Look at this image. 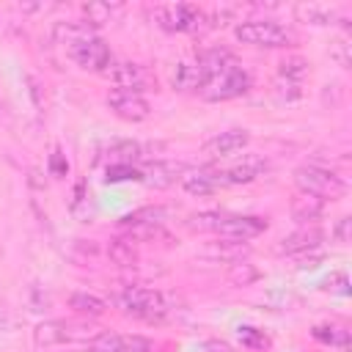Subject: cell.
I'll list each match as a JSON object with an SVG mask.
<instances>
[{
    "mask_svg": "<svg viewBox=\"0 0 352 352\" xmlns=\"http://www.w3.org/2000/svg\"><path fill=\"white\" fill-rule=\"evenodd\" d=\"M195 63H198V69H201V74H204L198 94H201L206 102H228V99L242 96V94L250 88V74H248V72L239 66V60H236L228 50H223V47L204 50Z\"/></svg>",
    "mask_w": 352,
    "mask_h": 352,
    "instance_id": "cell-1",
    "label": "cell"
},
{
    "mask_svg": "<svg viewBox=\"0 0 352 352\" xmlns=\"http://www.w3.org/2000/svg\"><path fill=\"white\" fill-rule=\"evenodd\" d=\"M124 314L140 319V322H162L168 316V302L157 289L146 286H126L118 297Z\"/></svg>",
    "mask_w": 352,
    "mask_h": 352,
    "instance_id": "cell-2",
    "label": "cell"
},
{
    "mask_svg": "<svg viewBox=\"0 0 352 352\" xmlns=\"http://www.w3.org/2000/svg\"><path fill=\"white\" fill-rule=\"evenodd\" d=\"M294 184L300 192H308V195H316L322 201L327 198H341L346 192V184L341 176H336L333 170L327 168H319V165H300L294 170Z\"/></svg>",
    "mask_w": 352,
    "mask_h": 352,
    "instance_id": "cell-3",
    "label": "cell"
},
{
    "mask_svg": "<svg viewBox=\"0 0 352 352\" xmlns=\"http://www.w3.org/2000/svg\"><path fill=\"white\" fill-rule=\"evenodd\" d=\"M157 16V25L168 33H192L201 28V22H206V14L192 6V3H168V6H160L154 11Z\"/></svg>",
    "mask_w": 352,
    "mask_h": 352,
    "instance_id": "cell-4",
    "label": "cell"
},
{
    "mask_svg": "<svg viewBox=\"0 0 352 352\" xmlns=\"http://www.w3.org/2000/svg\"><path fill=\"white\" fill-rule=\"evenodd\" d=\"M234 36L242 44H253V47H286L292 41L289 30L280 28L278 22H270V19H248V22H239L234 28Z\"/></svg>",
    "mask_w": 352,
    "mask_h": 352,
    "instance_id": "cell-5",
    "label": "cell"
},
{
    "mask_svg": "<svg viewBox=\"0 0 352 352\" xmlns=\"http://www.w3.org/2000/svg\"><path fill=\"white\" fill-rule=\"evenodd\" d=\"M66 52H69V58L80 66V69H85V72H104L110 63H113V55H110V47L99 38V36H85V38H80V41H74L72 47H66Z\"/></svg>",
    "mask_w": 352,
    "mask_h": 352,
    "instance_id": "cell-6",
    "label": "cell"
},
{
    "mask_svg": "<svg viewBox=\"0 0 352 352\" xmlns=\"http://www.w3.org/2000/svg\"><path fill=\"white\" fill-rule=\"evenodd\" d=\"M214 234H220V239H231V242H248L258 234L267 231V220L256 217V214H217V223L212 228Z\"/></svg>",
    "mask_w": 352,
    "mask_h": 352,
    "instance_id": "cell-7",
    "label": "cell"
},
{
    "mask_svg": "<svg viewBox=\"0 0 352 352\" xmlns=\"http://www.w3.org/2000/svg\"><path fill=\"white\" fill-rule=\"evenodd\" d=\"M107 107L118 116V118H124V121H132V124H138V121H146L148 118V113H151V104H148V99L143 96V94H138V91H126V88H113L110 94H107Z\"/></svg>",
    "mask_w": 352,
    "mask_h": 352,
    "instance_id": "cell-8",
    "label": "cell"
},
{
    "mask_svg": "<svg viewBox=\"0 0 352 352\" xmlns=\"http://www.w3.org/2000/svg\"><path fill=\"white\" fill-rule=\"evenodd\" d=\"M102 77H107L116 88H126V91H143L146 85H151V74H148V69L146 66H140V63H132V60H124V63H110L104 72H102Z\"/></svg>",
    "mask_w": 352,
    "mask_h": 352,
    "instance_id": "cell-9",
    "label": "cell"
},
{
    "mask_svg": "<svg viewBox=\"0 0 352 352\" xmlns=\"http://www.w3.org/2000/svg\"><path fill=\"white\" fill-rule=\"evenodd\" d=\"M85 352H151V344L140 336H118V333H99L88 341Z\"/></svg>",
    "mask_w": 352,
    "mask_h": 352,
    "instance_id": "cell-10",
    "label": "cell"
},
{
    "mask_svg": "<svg viewBox=\"0 0 352 352\" xmlns=\"http://www.w3.org/2000/svg\"><path fill=\"white\" fill-rule=\"evenodd\" d=\"M264 170H267V160L258 157V154H248L242 162H236V165H231L226 170H217V182H220V187L223 184H250Z\"/></svg>",
    "mask_w": 352,
    "mask_h": 352,
    "instance_id": "cell-11",
    "label": "cell"
},
{
    "mask_svg": "<svg viewBox=\"0 0 352 352\" xmlns=\"http://www.w3.org/2000/svg\"><path fill=\"white\" fill-rule=\"evenodd\" d=\"M82 333H77V327L72 322H63V319H50V322H41L36 330H33V344L38 349H50V346H58V344H66L72 338H80Z\"/></svg>",
    "mask_w": 352,
    "mask_h": 352,
    "instance_id": "cell-12",
    "label": "cell"
},
{
    "mask_svg": "<svg viewBox=\"0 0 352 352\" xmlns=\"http://www.w3.org/2000/svg\"><path fill=\"white\" fill-rule=\"evenodd\" d=\"M324 239V231L316 228V226H302L292 234H286L280 242H278V253L283 256H297V253H308V250H316Z\"/></svg>",
    "mask_w": 352,
    "mask_h": 352,
    "instance_id": "cell-13",
    "label": "cell"
},
{
    "mask_svg": "<svg viewBox=\"0 0 352 352\" xmlns=\"http://www.w3.org/2000/svg\"><path fill=\"white\" fill-rule=\"evenodd\" d=\"M140 170H143V182L154 190H165L176 179H182V173H187V168L182 162H168V160H154Z\"/></svg>",
    "mask_w": 352,
    "mask_h": 352,
    "instance_id": "cell-14",
    "label": "cell"
},
{
    "mask_svg": "<svg viewBox=\"0 0 352 352\" xmlns=\"http://www.w3.org/2000/svg\"><path fill=\"white\" fill-rule=\"evenodd\" d=\"M248 140H250L248 129H226V132L214 135V138L206 143V151L214 154V157H228V154L242 151V148L248 146Z\"/></svg>",
    "mask_w": 352,
    "mask_h": 352,
    "instance_id": "cell-15",
    "label": "cell"
},
{
    "mask_svg": "<svg viewBox=\"0 0 352 352\" xmlns=\"http://www.w3.org/2000/svg\"><path fill=\"white\" fill-rule=\"evenodd\" d=\"M292 217L297 220V223H302V226H314L322 214H324V201L322 198H316V195H308V192H297L294 198H292Z\"/></svg>",
    "mask_w": 352,
    "mask_h": 352,
    "instance_id": "cell-16",
    "label": "cell"
},
{
    "mask_svg": "<svg viewBox=\"0 0 352 352\" xmlns=\"http://www.w3.org/2000/svg\"><path fill=\"white\" fill-rule=\"evenodd\" d=\"M182 187L190 195L206 198V195H214L220 190V182H217V173L214 170H187L182 176Z\"/></svg>",
    "mask_w": 352,
    "mask_h": 352,
    "instance_id": "cell-17",
    "label": "cell"
},
{
    "mask_svg": "<svg viewBox=\"0 0 352 352\" xmlns=\"http://www.w3.org/2000/svg\"><path fill=\"white\" fill-rule=\"evenodd\" d=\"M121 11H124L121 3H104V0H94V3H85L82 6V14L88 19V28H102V25L113 22Z\"/></svg>",
    "mask_w": 352,
    "mask_h": 352,
    "instance_id": "cell-18",
    "label": "cell"
},
{
    "mask_svg": "<svg viewBox=\"0 0 352 352\" xmlns=\"http://www.w3.org/2000/svg\"><path fill=\"white\" fill-rule=\"evenodd\" d=\"M168 217V209L165 206H143V209H135L129 214H124L118 220L121 228H132V226H162V220Z\"/></svg>",
    "mask_w": 352,
    "mask_h": 352,
    "instance_id": "cell-19",
    "label": "cell"
},
{
    "mask_svg": "<svg viewBox=\"0 0 352 352\" xmlns=\"http://www.w3.org/2000/svg\"><path fill=\"white\" fill-rule=\"evenodd\" d=\"M204 256H206V258H212V261L234 264V261H242V248H239V242L217 239V242H209V245L204 248Z\"/></svg>",
    "mask_w": 352,
    "mask_h": 352,
    "instance_id": "cell-20",
    "label": "cell"
},
{
    "mask_svg": "<svg viewBox=\"0 0 352 352\" xmlns=\"http://www.w3.org/2000/svg\"><path fill=\"white\" fill-rule=\"evenodd\" d=\"M294 14H297V19L311 22V25H333V19L338 16L336 8L319 6V3H302V6L294 8Z\"/></svg>",
    "mask_w": 352,
    "mask_h": 352,
    "instance_id": "cell-21",
    "label": "cell"
},
{
    "mask_svg": "<svg viewBox=\"0 0 352 352\" xmlns=\"http://www.w3.org/2000/svg\"><path fill=\"white\" fill-rule=\"evenodd\" d=\"M314 341L324 344V346H341V349H349V330L344 327H336V324H316L311 330Z\"/></svg>",
    "mask_w": 352,
    "mask_h": 352,
    "instance_id": "cell-22",
    "label": "cell"
},
{
    "mask_svg": "<svg viewBox=\"0 0 352 352\" xmlns=\"http://www.w3.org/2000/svg\"><path fill=\"white\" fill-rule=\"evenodd\" d=\"M69 308H74L77 314H85V316H102L107 302L96 294H88V292H74L69 297Z\"/></svg>",
    "mask_w": 352,
    "mask_h": 352,
    "instance_id": "cell-23",
    "label": "cell"
},
{
    "mask_svg": "<svg viewBox=\"0 0 352 352\" xmlns=\"http://www.w3.org/2000/svg\"><path fill=\"white\" fill-rule=\"evenodd\" d=\"M201 80H204V74H201L198 63H179L173 72V88H179V91H198Z\"/></svg>",
    "mask_w": 352,
    "mask_h": 352,
    "instance_id": "cell-24",
    "label": "cell"
},
{
    "mask_svg": "<svg viewBox=\"0 0 352 352\" xmlns=\"http://www.w3.org/2000/svg\"><path fill=\"white\" fill-rule=\"evenodd\" d=\"M236 336H239V344H242L245 349H250V352H264V349H270V344H272L264 330L250 327V324H239V327H236Z\"/></svg>",
    "mask_w": 352,
    "mask_h": 352,
    "instance_id": "cell-25",
    "label": "cell"
},
{
    "mask_svg": "<svg viewBox=\"0 0 352 352\" xmlns=\"http://www.w3.org/2000/svg\"><path fill=\"white\" fill-rule=\"evenodd\" d=\"M104 182L107 184H118V182H143V170L138 165L129 162H110L104 170Z\"/></svg>",
    "mask_w": 352,
    "mask_h": 352,
    "instance_id": "cell-26",
    "label": "cell"
},
{
    "mask_svg": "<svg viewBox=\"0 0 352 352\" xmlns=\"http://www.w3.org/2000/svg\"><path fill=\"white\" fill-rule=\"evenodd\" d=\"M305 74H308V60H305V58H300V55H289V58L280 60V69H278V77H280V80L300 82Z\"/></svg>",
    "mask_w": 352,
    "mask_h": 352,
    "instance_id": "cell-27",
    "label": "cell"
},
{
    "mask_svg": "<svg viewBox=\"0 0 352 352\" xmlns=\"http://www.w3.org/2000/svg\"><path fill=\"white\" fill-rule=\"evenodd\" d=\"M107 253H110V258H113L116 264H121V267H129V264L138 261V250H135V245H132L129 239H113L110 248H107Z\"/></svg>",
    "mask_w": 352,
    "mask_h": 352,
    "instance_id": "cell-28",
    "label": "cell"
},
{
    "mask_svg": "<svg viewBox=\"0 0 352 352\" xmlns=\"http://www.w3.org/2000/svg\"><path fill=\"white\" fill-rule=\"evenodd\" d=\"M258 280V270L253 267V264H248V261H234L231 267H228V283H234V286H250V283H256Z\"/></svg>",
    "mask_w": 352,
    "mask_h": 352,
    "instance_id": "cell-29",
    "label": "cell"
},
{
    "mask_svg": "<svg viewBox=\"0 0 352 352\" xmlns=\"http://www.w3.org/2000/svg\"><path fill=\"white\" fill-rule=\"evenodd\" d=\"M107 154H110L113 162H129L132 165L140 157V143H135V140H116Z\"/></svg>",
    "mask_w": 352,
    "mask_h": 352,
    "instance_id": "cell-30",
    "label": "cell"
},
{
    "mask_svg": "<svg viewBox=\"0 0 352 352\" xmlns=\"http://www.w3.org/2000/svg\"><path fill=\"white\" fill-rule=\"evenodd\" d=\"M275 96L283 99V102H294L300 96V82H292V80H275Z\"/></svg>",
    "mask_w": 352,
    "mask_h": 352,
    "instance_id": "cell-31",
    "label": "cell"
},
{
    "mask_svg": "<svg viewBox=\"0 0 352 352\" xmlns=\"http://www.w3.org/2000/svg\"><path fill=\"white\" fill-rule=\"evenodd\" d=\"M330 58L338 63V66H349V44L344 41V38H338V41H333L330 44Z\"/></svg>",
    "mask_w": 352,
    "mask_h": 352,
    "instance_id": "cell-32",
    "label": "cell"
},
{
    "mask_svg": "<svg viewBox=\"0 0 352 352\" xmlns=\"http://www.w3.org/2000/svg\"><path fill=\"white\" fill-rule=\"evenodd\" d=\"M50 173L52 176H66L69 173V162H66V154L60 148H55L50 154Z\"/></svg>",
    "mask_w": 352,
    "mask_h": 352,
    "instance_id": "cell-33",
    "label": "cell"
},
{
    "mask_svg": "<svg viewBox=\"0 0 352 352\" xmlns=\"http://www.w3.org/2000/svg\"><path fill=\"white\" fill-rule=\"evenodd\" d=\"M324 289H333V292H338V294H349L346 272H333V275L324 280Z\"/></svg>",
    "mask_w": 352,
    "mask_h": 352,
    "instance_id": "cell-34",
    "label": "cell"
},
{
    "mask_svg": "<svg viewBox=\"0 0 352 352\" xmlns=\"http://www.w3.org/2000/svg\"><path fill=\"white\" fill-rule=\"evenodd\" d=\"M198 352H234V346L220 341V338H206V341H201Z\"/></svg>",
    "mask_w": 352,
    "mask_h": 352,
    "instance_id": "cell-35",
    "label": "cell"
},
{
    "mask_svg": "<svg viewBox=\"0 0 352 352\" xmlns=\"http://www.w3.org/2000/svg\"><path fill=\"white\" fill-rule=\"evenodd\" d=\"M349 226H352V220L349 217H341L336 223V228H333V239L336 242H349Z\"/></svg>",
    "mask_w": 352,
    "mask_h": 352,
    "instance_id": "cell-36",
    "label": "cell"
},
{
    "mask_svg": "<svg viewBox=\"0 0 352 352\" xmlns=\"http://www.w3.org/2000/svg\"><path fill=\"white\" fill-rule=\"evenodd\" d=\"M322 261V256H311V258H300V264H297V270H314L316 264Z\"/></svg>",
    "mask_w": 352,
    "mask_h": 352,
    "instance_id": "cell-37",
    "label": "cell"
}]
</instances>
